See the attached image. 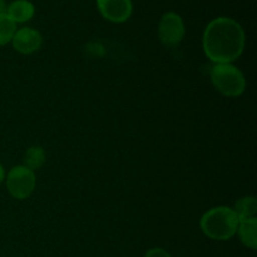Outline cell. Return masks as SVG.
I'll list each match as a JSON object with an SVG mask.
<instances>
[{
    "label": "cell",
    "mask_w": 257,
    "mask_h": 257,
    "mask_svg": "<svg viewBox=\"0 0 257 257\" xmlns=\"http://www.w3.org/2000/svg\"><path fill=\"white\" fill-rule=\"evenodd\" d=\"M202 44L206 57L215 64L232 63L242 54L245 32L231 18H216L206 27Z\"/></svg>",
    "instance_id": "1"
},
{
    "label": "cell",
    "mask_w": 257,
    "mask_h": 257,
    "mask_svg": "<svg viewBox=\"0 0 257 257\" xmlns=\"http://www.w3.org/2000/svg\"><path fill=\"white\" fill-rule=\"evenodd\" d=\"M238 222L240 220L233 208L217 206L203 213L200 226L207 237L217 241H227L237 232Z\"/></svg>",
    "instance_id": "2"
},
{
    "label": "cell",
    "mask_w": 257,
    "mask_h": 257,
    "mask_svg": "<svg viewBox=\"0 0 257 257\" xmlns=\"http://www.w3.org/2000/svg\"><path fill=\"white\" fill-rule=\"evenodd\" d=\"M213 87L226 97H238L245 92L246 80L242 72L231 63L215 64L211 68Z\"/></svg>",
    "instance_id": "3"
},
{
    "label": "cell",
    "mask_w": 257,
    "mask_h": 257,
    "mask_svg": "<svg viewBox=\"0 0 257 257\" xmlns=\"http://www.w3.org/2000/svg\"><path fill=\"white\" fill-rule=\"evenodd\" d=\"M37 177L34 171L25 166H15L8 172L7 187L10 195L17 200H25L35 190Z\"/></svg>",
    "instance_id": "4"
},
{
    "label": "cell",
    "mask_w": 257,
    "mask_h": 257,
    "mask_svg": "<svg viewBox=\"0 0 257 257\" xmlns=\"http://www.w3.org/2000/svg\"><path fill=\"white\" fill-rule=\"evenodd\" d=\"M185 24L177 13L168 12L162 15L158 24V37L166 47H175L185 37Z\"/></svg>",
    "instance_id": "5"
},
{
    "label": "cell",
    "mask_w": 257,
    "mask_h": 257,
    "mask_svg": "<svg viewBox=\"0 0 257 257\" xmlns=\"http://www.w3.org/2000/svg\"><path fill=\"white\" fill-rule=\"evenodd\" d=\"M97 7L104 19L112 23H124L132 15L131 0H97Z\"/></svg>",
    "instance_id": "6"
},
{
    "label": "cell",
    "mask_w": 257,
    "mask_h": 257,
    "mask_svg": "<svg viewBox=\"0 0 257 257\" xmlns=\"http://www.w3.org/2000/svg\"><path fill=\"white\" fill-rule=\"evenodd\" d=\"M13 48L22 54H33L42 47V34L33 28H22L17 30L12 39Z\"/></svg>",
    "instance_id": "7"
},
{
    "label": "cell",
    "mask_w": 257,
    "mask_h": 257,
    "mask_svg": "<svg viewBox=\"0 0 257 257\" xmlns=\"http://www.w3.org/2000/svg\"><path fill=\"white\" fill-rule=\"evenodd\" d=\"M5 14L17 24V23H25L32 19L35 14V7L33 3L28 0H15L10 3L9 7L5 10Z\"/></svg>",
    "instance_id": "8"
},
{
    "label": "cell",
    "mask_w": 257,
    "mask_h": 257,
    "mask_svg": "<svg viewBox=\"0 0 257 257\" xmlns=\"http://www.w3.org/2000/svg\"><path fill=\"white\" fill-rule=\"evenodd\" d=\"M257 218H246V220H240L237 227L238 236L240 240L246 247L251 248V250H256L257 247Z\"/></svg>",
    "instance_id": "9"
},
{
    "label": "cell",
    "mask_w": 257,
    "mask_h": 257,
    "mask_svg": "<svg viewBox=\"0 0 257 257\" xmlns=\"http://www.w3.org/2000/svg\"><path fill=\"white\" fill-rule=\"evenodd\" d=\"M233 211L237 215L238 220H246V218L256 217L257 212V200L253 196H246L240 198L236 202Z\"/></svg>",
    "instance_id": "10"
},
{
    "label": "cell",
    "mask_w": 257,
    "mask_h": 257,
    "mask_svg": "<svg viewBox=\"0 0 257 257\" xmlns=\"http://www.w3.org/2000/svg\"><path fill=\"white\" fill-rule=\"evenodd\" d=\"M45 160H47L45 151L42 147H39V146H33V147H30L25 152L24 165L23 166H25V167H28L32 171L39 170L45 163Z\"/></svg>",
    "instance_id": "11"
},
{
    "label": "cell",
    "mask_w": 257,
    "mask_h": 257,
    "mask_svg": "<svg viewBox=\"0 0 257 257\" xmlns=\"http://www.w3.org/2000/svg\"><path fill=\"white\" fill-rule=\"evenodd\" d=\"M17 32V24L7 14H0V47L12 42Z\"/></svg>",
    "instance_id": "12"
},
{
    "label": "cell",
    "mask_w": 257,
    "mask_h": 257,
    "mask_svg": "<svg viewBox=\"0 0 257 257\" xmlns=\"http://www.w3.org/2000/svg\"><path fill=\"white\" fill-rule=\"evenodd\" d=\"M145 257H171L170 253L161 247H153L146 252Z\"/></svg>",
    "instance_id": "13"
},
{
    "label": "cell",
    "mask_w": 257,
    "mask_h": 257,
    "mask_svg": "<svg viewBox=\"0 0 257 257\" xmlns=\"http://www.w3.org/2000/svg\"><path fill=\"white\" fill-rule=\"evenodd\" d=\"M7 10V5H5L4 0H0V14H4Z\"/></svg>",
    "instance_id": "14"
},
{
    "label": "cell",
    "mask_w": 257,
    "mask_h": 257,
    "mask_svg": "<svg viewBox=\"0 0 257 257\" xmlns=\"http://www.w3.org/2000/svg\"><path fill=\"white\" fill-rule=\"evenodd\" d=\"M5 180V170L2 165H0V182Z\"/></svg>",
    "instance_id": "15"
}]
</instances>
